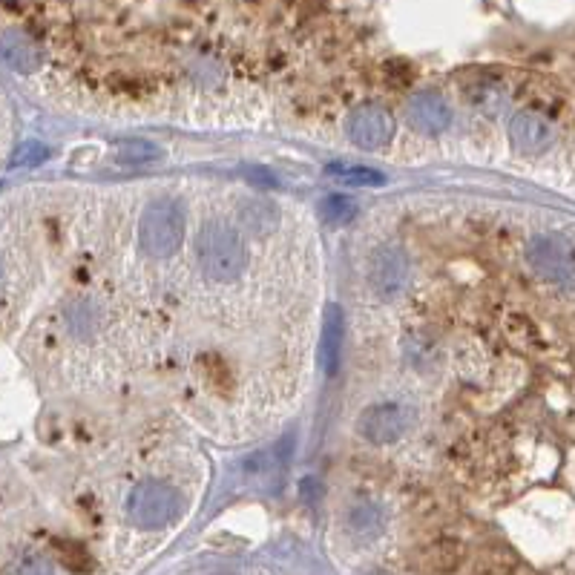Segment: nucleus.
I'll return each instance as SVG.
<instances>
[{"mask_svg":"<svg viewBox=\"0 0 575 575\" xmlns=\"http://www.w3.org/2000/svg\"><path fill=\"white\" fill-rule=\"evenodd\" d=\"M343 343H345V317L343 311L331 302L325 305V317H322V345L320 357L322 368L328 374H337L340 360H343Z\"/></svg>","mask_w":575,"mask_h":575,"instance_id":"9d476101","label":"nucleus"},{"mask_svg":"<svg viewBox=\"0 0 575 575\" xmlns=\"http://www.w3.org/2000/svg\"><path fill=\"white\" fill-rule=\"evenodd\" d=\"M12 575H52V564L41 555H26L15 564Z\"/></svg>","mask_w":575,"mask_h":575,"instance_id":"a211bd4d","label":"nucleus"},{"mask_svg":"<svg viewBox=\"0 0 575 575\" xmlns=\"http://www.w3.org/2000/svg\"><path fill=\"white\" fill-rule=\"evenodd\" d=\"M179 512H182V495L167 483H138L127 498V515L141 529L167 527Z\"/></svg>","mask_w":575,"mask_h":575,"instance_id":"7ed1b4c3","label":"nucleus"},{"mask_svg":"<svg viewBox=\"0 0 575 575\" xmlns=\"http://www.w3.org/2000/svg\"><path fill=\"white\" fill-rule=\"evenodd\" d=\"M242 219H245V225H251V228H259L262 233L265 230L274 228L276 222V210L274 205H268V202H253L242 210Z\"/></svg>","mask_w":575,"mask_h":575,"instance_id":"dca6fc26","label":"nucleus"},{"mask_svg":"<svg viewBox=\"0 0 575 575\" xmlns=\"http://www.w3.org/2000/svg\"><path fill=\"white\" fill-rule=\"evenodd\" d=\"M121 156L127 161H141V159H150V156H156V147H150V144H144V141H133V144H124L121 147Z\"/></svg>","mask_w":575,"mask_h":575,"instance_id":"6ab92c4d","label":"nucleus"},{"mask_svg":"<svg viewBox=\"0 0 575 575\" xmlns=\"http://www.w3.org/2000/svg\"><path fill=\"white\" fill-rule=\"evenodd\" d=\"M409 279V256L397 245H383L368 259V282L380 297H394Z\"/></svg>","mask_w":575,"mask_h":575,"instance_id":"39448f33","label":"nucleus"},{"mask_svg":"<svg viewBox=\"0 0 575 575\" xmlns=\"http://www.w3.org/2000/svg\"><path fill=\"white\" fill-rule=\"evenodd\" d=\"M354 213H357V207L345 196H328L320 205L322 222H328V225H345L354 219Z\"/></svg>","mask_w":575,"mask_h":575,"instance_id":"4468645a","label":"nucleus"},{"mask_svg":"<svg viewBox=\"0 0 575 575\" xmlns=\"http://www.w3.org/2000/svg\"><path fill=\"white\" fill-rule=\"evenodd\" d=\"M348 529L360 538L377 535L383 529V512L374 504H357L348 512Z\"/></svg>","mask_w":575,"mask_h":575,"instance_id":"f8f14e48","label":"nucleus"},{"mask_svg":"<svg viewBox=\"0 0 575 575\" xmlns=\"http://www.w3.org/2000/svg\"><path fill=\"white\" fill-rule=\"evenodd\" d=\"M406 118H409V124H412L417 133L437 136V133H443V130L449 127L452 110H449V104H446L440 95H435V92H420V95H414L412 101H409Z\"/></svg>","mask_w":575,"mask_h":575,"instance_id":"6e6552de","label":"nucleus"},{"mask_svg":"<svg viewBox=\"0 0 575 575\" xmlns=\"http://www.w3.org/2000/svg\"><path fill=\"white\" fill-rule=\"evenodd\" d=\"M509 138L521 153H544L552 144V127L544 115L524 113L512 115L509 121Z\"/></svg>","mask_w":575,"mask_h":575,"instance_id":"1a4fd4ad","label":"nucleus"},{"mask_svg":"<svg viewBox=\"0 0 575 575\" xmlns=\"http://www.w3.org/2000/svg\"><path fill=\"white\" fill-rule=\"evenodd\" d=\"M348 136L357 147H366V150L383 147L394 136V118H391L389 110L374 107V104L360 107L348 121Z\"/></svg>","mask_w":575,"mask_h":575,"instance_id":"0eeeda50","label":"nucleus"},{"mask_svg":"<svg viewBox=\"0 0 575 575\" xmlns=\"http://www.w3.org/2000/svg\"><path fill=\"white\" fill-rule=\"evenodd\" d=\"M49 156L41 141H23L21 147L12 153V167H32V164H41Z\"/></svg>","mask_w":575,"mask_h":575,"instance_id":"f3484780","label":"nucleus"},{"mask_svg":"<svg viewBox=\"0 0 575 575\" xmlns=\"http://www.w3.org/2000/svg\"><path fill=\"white\" fill-rule=\"evenodd\" d=\"M199 265L210 279L230 282L248 268V245L242 233L222 222H210L196 236Z\"/></svg>","mask_w":575,"mask_h":575,"instance_id":"f257e3e1","label":"nucleus"},{"mask_svg":"<svg viewBox=\"0 0 575 575\" xmlns=\"http://www.w3.org/2000/svg\"><path fill=\"white\" fill-rule=\"evenodd\" d=\"M532 271L547 282H570L575 276L573 245L558 233H541L529 242L527 251Z\"/></svg>","mask_w":575,"mask_h":575,"instance_id":"20e7f679","label":"nucleus"},{"mask_svg":"<svg viewBox=\"0 0 575 575\" xmlns=\"http://www.w3.org/2000/svg\"><path fill=\"white\" fill-rule=\"evenodd\" d=\"M472 101H475V107H478V110H483V113L498 115L506 107V101H509V98H506L501 87L483 84L481 90L472 92Z\"/></svg>","mask_w":575,"mask_h":575,"instance_id":"2eb2a0df","label":"nucleus"},{"mask_svg":"<svg viewBox=\"0 0 575 575\" xmlns=\"http://www.w3.org/2000/svg\"><path fill=\"white\" fill-rule=\"evenodd\" d=\"M184 239V210L170 199H161L144 207L138 219V248L161 259L179 251Z\"/></svg>","mask_w":575,"mask_h":575,"instance_id":"f03ea898","label":"nucleus"},{"mask_svg":"<svg viewBox=\"0 0 575 575\" xmlns=\"http://www.w3.org/2000/svg\"><path fill=\"white\" fill-rule=\"evenodd\" d=\"M322 495V486L314 478H305V481L299 483V498L305 501V504H317Z\"/></svg>","mask_w":575,"mask_h":575,"instance_id":"aec40b11","label":"nucleus"},{"mask_svg":"<svg viewBox=\"0 0 575 575\" xmlns=\"http://www.w3.org/2000/svg\"><path fill=\"white\" fill-rule=\"evenodd\" d=\"M328 173L337 176V179H343L345 184H357V187H366V184L380 187V184H386L383 173H377V170H371V167H357V164H331Z\"/></svg>","mask_w":575,"mask_h":575,"instance_id":"ddd939ff","label":"nucleus"},{"mask_svg":"<svg viewBox=\"0 0 575 575\" xmlns=\"http://www.w3.org/2000/svg\"><path fill=\"white\" fill-rule=\"evenodd\" d=\"M0 52H3L6 67L15 69V72H35L41 67V49L21 32H6Z\"/></svg>","mask_w":575,"mask_h":575,"instance_id":"9b49d317","label":"nucleus"},{"mask_svg":"<svg viewBox=\"0 0 575 575\" xmlns=\"http://www.w3.org/2000/svg\"><path fill=\"white\" fill-rule=\"evenodd\" d=\"M357 429L371 443H391V440L406 435L409 412L403 406H397V403H380V406H371V409L360 414Z\"/></svg>","mask_w":575,"mask_h":575,"instance_id":"423d86ee","label":"nucleus"},{"mask_svg":"<svg viewBox=\"0 0 575 575\" xmlns=\"http://www.w3.org/2000/svg\"><path fill=\"white\" fill-rule=\"evenodd\" d=\"M245 176L251 179V182H262L265 187H271V184H276V179L268 173V170H262V167H248L245 170Z\"/></svg>","mask_w":575,"mask_h":575,"instance_id":"412c9836","label":"nucleus"}]
</instances>
